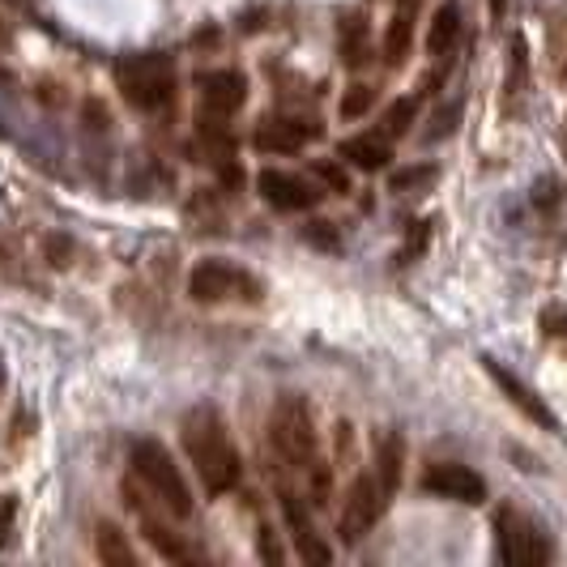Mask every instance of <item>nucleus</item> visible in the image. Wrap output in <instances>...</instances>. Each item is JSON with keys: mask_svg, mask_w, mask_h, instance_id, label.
<instances>
[{"mask_svg": "<svg viewBox=\"0 0 567 567\" xmlns=\"http://www.w3.org/2000/svg\"><path fill=\"white\" fill-rule=\"evenodd\" d=\"M414 112H419V99H398V103L384 112V133H389V137H405V128L414 124Z\"/></svg>", "mask_w": 567, "mask_h": 567, "instance_id": "nucleus-21", "label": "nucleus"}, {"mask_svg": "<svg viewBox=\"0 0 567 567\" xmlns=\"http://www.w3.org/2000/svg\"><path fill=\"white\" fill-rule=\"evenodd\" d=\"M483 363H486V375H491V380H495V384H499V389H504V398H508L512 405H516V410H520V414H525V419H529V423L546 426V431H559V419H555V414H550V410H546V401H542L538 393H534V389H529V384H520V380H516V375H512V371H504V368H499V363H495V359H483Z\"/></svg>", "mask_w": 567, "mask_h": 567, "instance_id": "nucleus-11", "label": "nucleus"}, {"mask_svg": "<svg viewBox=\"0 0 567 567\" xmlns=\"http://www.w3.org/2000/svg\"><path fill=\"white\" fill-rule=\"evenodd\" d=\"M320 137V128H303L299 120H269V124H260L256 128V150H265V154H295V150H303V142H312Z\"/></svg>", "mask_w": 567, "mask_h": 567, "instance_id": "nucleus-12", "label": "nucleus"}, {"mask_svg": "<svg viewBox=\"0 0 567 567\" xmlns=\"http://www.w3.org/2000/svg\"><path fill=\"white\" fill-rule=\"evenodd\" d=\"M312 171L320 175V184H324L329 193H338V197H346V193H350V175H346V167H338V163H324V158H320Z\"/></svg>", "mask_w": 567, "mask_h": 567, "instance_id": "nucleus-24", "label": "nucleus"}, {"mask_svg": "<svg viewBox=\"0 0 567 567\" xmlns=\"http://www.w3.org/2000/svg\"><path fill=\"white\" fill-rule=\"evenodd\" d=\"M137 512H142V508H137ZM142 529H145V538L158 546V555H167V559H179V564H184V559H193V555H188V546L175 538L171 529H163L154 516H145V512H142Z\"/></svg>", "mask_w": 567, "mask_h": 567, "instance_id": "nucleus-19", "label": "nucleus"}, {"mask_svg": "<svg viewBox=\"0 0 567 567\" xmlns=\"http://www.w3.org/2000/svg\"><path fill=\"white\" fill-rule=\"evenodd\" d=\"M188 295H193L197 303H218V299H230V295L260 299V286H256V278H248L244 269H235V265L205 260V265L193 269V278H188Z\"/></svg>", "mask_w": 567, "mask_h": 567, "instance_id": "nucleus-7", "label": "nucleus"}, {"mask_svg": "<svg viewBox=\"0 0 567 567\" xmlns=\"http://www.w3.org/2000/svg\"><path fill=\"white\" fill-rule=\"evenodd\" d=\"M410 43H414V22H410V9H401L398 18H393V27H389V34H384V60L401 64L405 52H410Z\"/></svg>", "mask_w": 567, "mask_h": 567, "instance_id": "nucleus-18", "label": "nucleus"}, {"mask_svg": "<svg viewBox=\"0 0 567 567\" xmlns=\"http://www.w3.org/2000/svg\"><path fill=\"white\" fill-rule=\"evenodd\" d=\"M371 103H375V90H371V85H350V90H346V99H341V115H346V120H354V115L368 112Z\"/></svg>", "mask_w": 567, "mask_h": 567, "instance_id": "nucleus-23", "label": "nucleus"}, {"mask_svg": "<svg viewBox=\"0 0 567 567\" xmlns=\"http://www.w3.org/2000/svg\"><path fill=\"white\" fill-rule=\"evenodd\" d=\"M200 107L205 115H235L248 99V78L239 69H214V73H200Z\"/></svg>", "mask_w": 567, "mask_h": 567, "instance_id": "nucleus-9", "label": "nucleus"}, {"mask_svg": "<svg viewBox=\"0 0 567 567\" xmlns=\"http://www.w3.org/2000/svg\"><path fill=\"white\" fill-rule=\"evenodd\" d=\"M534 200H538V205H555V200H559V184H555V179H542Z\"/></svg>", "mask_w": 567, "mask_h": 567, "instance_id": "nucleus-28", "label": "nucleus"}, {"mask_svg": "<svg viewBox=\"0 0 567 567\" xmlns=\"http://www.w3.org/2000/svg\"><path fill=\"white\" fill-rule=\"evenodd\" d=\"M431 179H435V167H405L389 179V188L393 193H414V188H426Z\"/></svg>", "mask_w": 567, "mask_h": 567, "instance_id": "nucleus-22", "label": "nucleus"}, {"mask_svg": "<svg viewBox=\"0 0 567 567\" xmlns=\"http://www.w3.org/2000/svg\"><path fill=\"white\" fill-rule=\"evenodd\" d=\"M456 34H461V4L449 0V4H440V13L431 18V30H426V52H431V56H444V52L456 43Z\"/></svg>", "mask_w": 567, "mask_h": 567, "instance_id": "nucleus-15", "label": "nucleus"}, {"mask_svg": "<svg viewBox=\"0 0 567 567\" xmlns=\"http://www.w3.org/2000/svg\"><path fill=\"white\" fill-rule=\"evenodd\" d=\"M338 154L359 171H384L389 158H393L389 142H384V137H371V133L368 137H346V142L338 145Z\"/></svg>", "mask_w": 567, "mask_h": 567, "instance_id": "nucleus-14", "label": "nucleus"}, {"mask_svg": "<svg viewBox=\"0 0 567 567\" xmlns=\"http://www.w3.org/2000/svg\"><path fill=\"white\" fill-rule=\"evenodd\" d=\"M423 491L426 495H440V499H453V504H483L486 499V478L474 474L470 465H431L423 474Z\"/></svg>", "mask_w": 567, "mask_h": 567, "instance_id": "nucleus-8", "label": "nucleus"}, {"mask_svg": "<svg viewBox=\"0 0 567 567\" xmlns=\"http://www.w3.org/2000/svg\"><path fill=\"white\" fill-rule=\"evenodd\" d=\"M269 440H274V449H278L290 465H299V470L316 465V444H320V440H316V423H312L308 401L295 398V393L278 398L274 419H269Z\"/></svg>", "mask_w": 567, "mask_h": 567, "instance_id": "nucleus-4", "label": "nucleus"}, {"mask_svg": "<svg viewBox=\"0 0 567 567\" xmlns=\"http://www.w3.org/2000/svg\"><path fill=\"white\" fill-rule=\"evenodd\" d=\"M94 550H99V559L112 567H137V555H133V546L124 542V534L115 529L112 520H103L99 525V534H94Z\"/></svg>", "mask_w": 567, "mask_h": 567, "instance_id": "nucleus-16", "label": "nucleus"}, {"mask_svg": "<svg viewBox=\"0 0 567 567\" xmlns=\"http://www.w3.org/2000/svg\"><path fill=\"white\" fill-rule=\"evenodd\" d=\"M401 456H405V449H401L398 435H384V440H380V453H375V478L384 483L389 495H393L401 483Z\"/></svg>", "mask_w": 567, "mask_h": 567, "instance_id": "nucleus-17", "label": "nucleus"}, {"mask_svg": "<svg viewBox=\"0 0 567 567\" xmlns=\"http://www.w3.org/2000/svg\"><path fill=\"white\" fill-rule=\"evenodd\" d=\"M128 461H133V474L158 495V504H163L171 516H193V491H188L179 465L171 461V453L158 440H137Z\"/></svg>", "mask_w": 567, "mask_h": 567, "instance_id": "nucleus-2", "label": "nucleus"}, {"mask_svg": "<svg viewBox=\"0 0 567 567\" xmlns=\"http://www.w3.org/2000/svg\"><path fill=\"white\" fill-rule=\"evenodd\" d=\"M260 559H269V564H282V559H286V555H282V546L274 542V534H269V529L260 534Z\"/></svg>", "mask_w": 567, "mask_h": 567, "instance_id": "nucleus-27", "label": "nucleus"}, {"mask_svg": "<svg viewBox=\"0 0 567 567\" xmlns=\"http://www.w3.org/2000/svg\"><path fill=\"white\" fill-rule=\"evenodd\" d=\"M115 82L124 90V99L142 112H158L167 107L175 94V64L171 56L158 52H142V56H124L115 64Z\"/></svg>", "mask_w": 567, "mask_h": 567, "instance_id": "nucleus-3", "label": "nucleus"}, {"mask_svg": "<svg viewBox=\"0 0 567 567\" xmlns=\"http://www.w3.org/2000/svg\"><path fill=\"white\" fill-rule=\"evenodd\" d=\"M363 18H346L341 22V52H346V64L350 69H359L363 60H368V43H363Z\"/></svg>", "mask_w": 567, "mask_h": 567, "instance_id": "nucleus-20", "label": "nucleus"}, {"mask_svg": "<svg viewBox=\"0 0 567 567\" xmlns=\"http://www.w3.org/2000/svg\"><path fill=\"white\" fill-rule=\"evenodd\" d=\"M389 499H393V495L375 478V470H371V474H359L354 486H350V495H346V508H341V542H346V546H359V542L368 538L371 525L389 508Z\"/></svg>", "mask_w": 567, "mask_h": 567, "instance_id": "nucleus-6", "label": "nucleus"}, {"mask_svg": "<svg viewBox=\"0 0 567 567\" xmlns=\"http://www.w3.org/2000/svg\"><path fill=\"white\" fill-rule=\"evenodd\" d=\"M303 239L308 244H316V248H338V230L329 227V223H312V227H303Z\"/></svg>", "mask_w": 567, "mask_h": 567, "instance_id": "nucleus-25", "label": "nucleus"}, {"mask_svg": "<svg viewBox=\"0 0 567 567\" xmlns=\"http://www.w3.org/2000/svg\"><path fill=\"white\" fill-rule=\"evenodd\" d=\"M256 188H260V197L269 200L274 209H286V214L320 205V193H316L303 175H290V171H274V167L260 171L256 175Z\"/></svg>", "mask_w": 567, "mask_h": 567, "instance_id": "nucleus-10", "label": "nucleus"}, {"mask_svg": "<svg viewBox=\"0 0 567 567\" xmlns=\"http://www.w3.org/2000/svg\"><path fill=\"white\" fill-rule=\"evenodd\" d=\"M179 435H184L188 461L197 465L200 486H205L209 495H227L230 486L239 483L244 465H239V453H235V444H230L223 414H218L214 405H197V410L184 419Z\"/></svg>", "mask_w": 567, "mask_h": 567, "instance_id": "nucleus-1", "label": "nucleus"}, {"mask_svg": "<svg viewBox=\"0 0 567 567\" xmlns=\"http://www.w3.org/2000/svg\"><path fill=\"white\" fill-rule=\"evenodd\" d=\"M282 512H286V520H290V534H295L299 555H303L308 564H329V559H333V550L316 538L312 520H308V516H303V508H299V495L282 491Z\"/></svg>", "mask_w": 567, "mask_h": 567, "instance_id": "nucleus-13", "label": "nucleus"}, {"mask_svg": "<svg viewBox=\"0 0 567 567\" xmlns=\"http://www.w3.org/2000/svg\"><path fill=\"white\" fill-rule=\"evenodd\" d=\"M495 4V18H504V0H491Z\"/></svg>", "mask_w": 567, "mask_h": 567, "instance_id": "nucleus-29", "label": "nucleus"}, {"mask_svg": "<svg viewBox=\"0 0 567 567\" xmlns=\"http://www.w3.org/2000/svg\"><path fill=\"white\" fill-rule=\"evenodd\" d=\"M495 550L508 567H542L550 564L555 546L542 534L538 520H529L525 512L499 508L495 512Z\"/></svg>", "mask_w": 567, "mask_h": 567, "instance_id": "nucleus-5", "label": "nucleus"}, {"mask_svg": "<svg viewBox=\"0 0 567 567\" xmlns=\"http://www.w3.org/2000/svg\"><path fill=\"white\" fill-rule=\"evenodd\" d=\"M414 4H419V0H401V9H414Z\"/></svg>", "mask_w": 567, "mask_h": 567, "instance_id": "nucleus-30", "label": "nucleus"}, {"mask_svg": "<svg viewBox=\"0 0 567 567\" xmlns=\"http://www.w3.org/2000/svg\"><path fill=\"white\" fill-rule=\"evenodd\" d=\"M456 115H461V107H444V115L435 112V120H431V124H435V128H431V133H426V142H435V137H449V133H453V124H456Z\"/></svg>", "mask_w": 567, "mask_h": 567, "instance_id": "nucleus-26", "label": "nucleus"}]
</instances>
